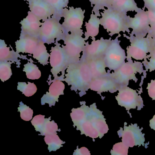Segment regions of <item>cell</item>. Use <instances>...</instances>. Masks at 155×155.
<instances>
[{
  "label": "cell",
  "instance_id": "obj_1",
  "mask_svg": "<svg viewBox=\"0 0 155 155\" xmlns=\"http://www.w3.org/2000/svg\"><path fill=\"white\" fill-rule=\"evenodd\" d=\"M101 25L108 32L110 37L120 32L130 34L129 18L127 13L111 8L105 9L101 12Z\"/></svg>",
  "mask_w": 155,
  "mask_h": 155
},
{
  "label": "cell",
  "instance_id": "obj_2",
  "mask_svg": "<svg viewBox=\"0 0 155 155\" xmlns=\"http://www.w3.org/2000/svg\"><path fill=\"white\" fill-rule=\"evenodd\" d=\"M61 18L54 15L42 22L38 36L40 40L48 45L63 41L65 33L60 22Z\"/></svg>",
  "mask_w": 155,
  "mask_h": 155
},
{
  "label": "cell",
  "instance_id": "obj_3",
  "mask_svg": "<svg viewBox=\"0 0 155 155\" xmlns=\"http://www.w3.org/2000/svg\"><path fill=\"white\" fill-rule=\"evenodd\" d=\"M125 38L129 40L130 45L127 47V58L142 60L147 58V54L155 47V40L149 37H137L130 33L124 34Z\"/></svg>",
  "mask_w": 155,
  "mask_h": 155
},
{
  "label": "cell",
  "instance_id": "obj_4",
  "mask_svg": "<svg viewBox=\"0 0 155 155\" xmlns=\"http://www.w3.org/2000/svg\"><path fill=\"white\" fill-rule=\"evenodd\" d=\"M85 10H83L81 8L70 7L63 10L61 16L64 18V21L62 26L65 34L70 32L83 36L84 33L81 28L85 18Z\"/></svg>",
  "mask_w": 155,
  "mask_h": 155
},
{
  "label": "cell",
  "instance_id": "obj_5",
  "mask_svg": "<svg viewBox=\"0 0 155 155\" xmlns=\"http://www.w3.org/2000/svg\"><path fill=\"white\" fill-rule=\"evenodd\" d=\"M127 58L128 62H125L119 68L115 71L114 73L110 74L111 78L117 82L120 87L127 86L130 80L133 79L137 82V79L136 77V73L139 72L141 74L145 71L141 62H133L131 58Z\"/></svg>",
  "mask_w": 155,
  "mask_h": 155
},
{
  "label": "cell",
  "instance_id": "obj_6",
  "mask_svg": "<svg viewBox=\"0 0 155 155\" xmlns=\"http://www.w3.org/2000/svg\"><path fill=\"white\" fill-rule=\"evenodd\" d=\"M69 66V68L71 70L68 75L67 79L70 82L80 89L90 86L92 76L87 61H80L79 62L71 63Z\"/></svg>",
  "mask_w": 155,
  "mask_h": 155
},
{
  "label": "cell",
  "instance_id": "obj_7",
  "mask_svg": "<svg viewBox=\"0 0 155 155\" xmlns=\"http://www.w3.org/2000/svg\"><path fill=\"white\" fill-rule=\"evenodd\" d=\"M121 37L120 34L116 38L111 40L104 56V60L107 68L110 70H117L125 63L127 57L125 50L120 45V41L119 38Z\"/></svg>",
  "mask_w": 155,
  "mask_h": 155
},
{
  "label": "cell",
  "instance_id": "obj_8",
  "mask_svg": "<svg viewBox=\"0 0 155 155\" xmlns=\"http://www.w3.org/2000/svg\"><path fill=\"white\" fill-rule=\"evenodd\" d=\"M65 45H62L70 64L80 61L81 53L83 52L86 41L82 35L75 33L65 34L63 40Z\"/></svg>",
  "mask_w": 155,
  "mask_h": 155
},
{
  "label": "cell",
  "instance_id": "obj_9",
  "mask_svg": "<svg viewBox=\"0 0 155 155\" xmlns=\"http://www.w3.org/2000/svg\"><path fill=\"white\" fill-rule=\"evenodd\" d=\"M118 91L119 92L116 99L119 105L126 108L127 110L137 107L139 110L143 107L142 98L139 96L136 91L127 86L120 87Z\"/></svg>",
  "mask_w": 155,
  "mask_h": 155
},
{
  "label": "cell",
  "instance_id": "obj_10",
  "mask_svg": "<svg viewBox=\"0 0 155 155\" xmlns=\"http://www.w3.org/2000/svg\"><path fill=\"white\" fill-rule=\"evenodd\" d=\"M111 40V38L105 39L102 37L99 40H92L91 44L88 41L86 42L80 61H86L104 57Z\"/></svg>",
  "mask_w": 155,
  "mask_h": 155
},
{
  "label": "cell",
  "instance_id": "obj_11",
  "mask_svg": "<svg viewBox=\"0 0 155 155\" xmlns=\"http://www.w3.org/2000/svg\"><path fill=\"white\" fill-rule=\"evenodd\" d=\"M142 128L140 129L137 124H131L128 127L124 126V129L120 128L118 131L119 137H122V142L128 147H132L135 146L145 145V134L141 132Z\"/></svg>",
  "mask_w": 155,
  "mask_h": 155
},
{
  "label": "cell",
  "instance_id": "obj_12",
  "mask_svg": "<svg viewBox=\"0 0 155 155\" xmlns=\"http://www.w3.org/2000/svg\"><path fill=\"white\" fill-rule=\"evenodd\" d=\"M129 26L132 29L131 34L137 37H146L150 30L147 11L142 10L137 12L134 18H129Z\"/></svg>",
  "mask_w": 155,
  "mask_h": 155
},
{
  "label": "cell",
  "instance_id": "obj_13",
  "mask_svg": "<svg viewBox=\"0 0 155 155\" xmlns=\"http://www.w3.org/2000/svg\"><path fill=\"white\" fill-rule=\"evenodd\" d=\"M55 46L51 47L50 56V63L52 67V72L57 74L70 64L68 58L63 46L56 41Z\"/></svg>",
  "mask_w": 155,
  "mask_h": 155
},
{
  "label": "cell",
  "instance_id": "obj_14",
  "mask_svg": "<svg viewBox=\"0 0 155 155\" xmlns=\"http://www.w3.org/2000/svg\"><path fill=\"white\" fill-rule=\"evenodd\" d=\"M27 2L30 11L43 21L57 15L56 10L45 0H30Z\"/></svg>",
  "mask_w": 155,
  "mask_h": 155
},
{
  "label": "cell",
  "instance_id": "obj_15",
  "mask_svg": "<svg viewBox=\"0 0 155 155\" xmlns=\"http://www.w3.org/2000/svg\"><path fill=\"white\" fill-rule=\"evenodd\" d=\"M90 87L92 90L97 91L98 93L108 91L113 93L120 87L110 75L95 78L91 81Z\"/></svg>",
  "mask_w": 155,
  "mask_h": 155
},
{
  "label": "cell",
  "instance_id": "obj_16",
  "mask_svg": "<svg viewBox=\"0 0 155 155\" xmlns=\"http://www.w3.org/2000/svg\"><path fill=\"white\" fill-rule=\"evenodd\" d=\"M41 23V20L29 11L28 16L21 21V36L28 35L38 38Z\"/></svg>",
  "mask_w": 155,
  "mask_h": 155
},
{
  "label": "cell",
  "instance_id": "obj_17",
  "mask_svg": "<svg viewBox=\"0 0 155 155\" xmlns=\"http://www.w3.org/2000/svg\"><path fill=\"white\" fill-rule=\"evenodd\" d=\"M39 41V39L38 37L28 35H20L19 39L15 42L16 51L19 53L33 54Z\"/></svg>",
  "mask_w": 155,
  "mask_h": 155
},
{
  "label": "cell",
  "instance_id": "obj_18",
  "mask_svg": "<svg viewBox=\"0 0 155 155\" xmlns=\"http://www.w3.org/2000/svg\"><path fill=\"white\" fill-rule=\"evenodd\" d=\"M100 25H101L100 18L97 15L92 12L88 21L86 22V31L84 33L85 39L87 41L89 38L94 39L95 37L99 33Z\"/></svg>",
  "mask_w": 155,
  "mask_h": 155
},
{
  "label": "cell",
  "instance_id": "obj_19",
  "mask_svg": "<svg viewBox=\"0 0 155 155\" xmlns=\"http://www.w3.org/2000/svg\"><path fill=\"white\" fill-rule=\"evenodd\" d=\"M86 61L88 64L92 77L94 78L108 75L106 71L107 66L104 57L89 60Z\"/></svg>",
  "mask_w": 155,
  "mask_h": 155
},
{
  "label": "cell",
  "instance_id": "obj_20",
  "mask_svg": "<svg viewBox=\"0 0 155 155\" xmlns=\"http://www.w3.org/2000/svg\"><path fill=\"white\" fill-rule=\"evenodd\" d=\"M22 58L19 53L13 49L10 50L5 41L0 40V60L1 61H10L12 62H19L18 58Z\"/></svg>",
  "mask_w": 155,
  "mask_h": 155
},
{
  "label": "cell",
  "instance_id": "obj_21",
  "mask_svg": "<svg viewBox=\"0 0 155 155\" xmlns=\"http://www.w3.org/2000/svg\"><path fill=\"white\" fill-rule=\"evenodd\" d=\"M110 8L127 13L128 12H138L142 9L138 7L134 0H118Z\"/></svg>",
  "mask_w": 155,
  "mask_h": 155
},
{
  "label": "cell",
  "instance_id": "obj_22",
  "mask_svg": "<svg viewBox=\"0 0 155 155\" xmlns=\"http://www.w3.org/2000/svg\"><path fill=\"white\" fill-rule=\"evenodd\" d=\"M32 55L33 58L38 60L41 64L45 65L48 63V59L50 54L48 53L45 43L40 40L38 44Z\"/></svg>",
  "mask_w": 155,
  "mask_h": 155
},
{
  "label": "cell",
  "instance_id": "obj_23",
  "mask_svg": "<svg viewBox=\"0 0 155 155\" xmlns=\"http://www.w3.org/2000/svg\"><path fill=\"white\" fill-rule=\"evenodd\" d=\"M64 84L61 81H56L53 82L49 88V92L47 93L50 99L58 101L59 95L63 94Z\"/></svg>",
  "mask_w": 155,
  "mask_h": 155
},
{
  "label": "cell",
  "instance_id": "obj_24",
  "mask_svg": "<svg viewBox=\"0 0 155 155\" xmlns=\"http://www.w3.org/2000/svg\"><path fill=\"white\" fill-rule=\"evenodd\" d=\"M23 71L26 72L27 78L30 79H38L41 76L40 71L32 62H29L25 64Z\"/></svg>",
  "mask_w": 155,
  "mask_h": 155
},
{
  "label": "cell",
  "instance_id": "obj_25",
  "mask_svg": "<svg viewBox=\"0 0 155 155\" xmlns=\"http://www.w3.org/2000/svg\"><path fill=\"white\" fill-rule=\"evenodd\" d=\"M46 2L52 6L57 12V16L62 18L61 13L65 8H68L69 0H45Z\"/></svg>",
  "mask_w": 155,
  "mask_h": 155
},
{
  "label": "cell",
  "instance_id": "obj_26",
  "mask_svg": "<svg viewBox=\"0 0 155 155\" xmlns=\"http://www.w3.org/2000/svg\"><path fill=\"white\" fill-rule=\"evenodd\" d=\"M45 141L49 146V149L51 150H56L61 147L62 141L60 139L58 136L56 134L48 135L45 137Z\"/></svg>",
  "mask_w": 155,
  "mask_h": 155
},
{
  "label": "cell",
  "instance_id": "obj_27",
  "mask_svg": "<svg viewBox=\"0 0 155 155\" xmlns=\"http://www.w3.org/2000/svg\"><path fill=\"white\" fill-rule=\"evenodd\" d=\"M11 63L10 61H1L0 78L2 81L9 79L12 76Z\"/></svg>",
  "mask_w": 155,
  "mask_h": 155
},
{
  "label": "cell",
  "instance_id": "obj_28",
  "mask_svg": "<svg viewBox=\"0 0 155 155\" xmlns=\"http://www.w3.org/2000/svg\"><path fill=\"white\" fill-rule=\"evenodd\" d=\"M18 90L21 91L27 97H31L34 95L37 91V87L34 83L28 82H19Z\"/></svg>",
  "mask_w": 155,
  "mask_h": 155
},
{
  "label": "cell",
  "instance_id": "obj_29",
  "mask_svg": "<svg viewBox=\"0 0 155 155\" xmlns=\"http://www.w3.org/2000/svg\"><path fill=\"white\" fill-rule=\"evenodd\" d=\"M91 6H93L92 12L97 15L98 17L101 16L100 11L104 10L107 8L108 0H89Z\"/></svg>",
  "mask_w": 155,
  "mask_h": 155
},
{
  "label": "cell",
  "instance_id": "obj_30",
  "mask_svg": "<svg viewBox=\"0 0 155 155\" xmlns=\"http://www.w3.org/2000/svg\"><path fill=\"white\" fill-rule=\"evenodd\" d=\"M150 54L147 56V58L144 59L142 62L146 68V71L150 70V71H153L155 70V47L150 52Z\"/></svg>",
  "mask_w": 155,
  "mask_h": 155
},
{
  "label": "cell",
  "instance_id": "obj_31",
  "mask_svg": "<svg viewBox=\"0 0 155 155\" xmlns=\"http://www.w3.org/2000/svg\"><path fill=\"white\" fill-rule=\"evenodd\" d=\"M129 147L123 142L116 143L110 151L112 155H127Z\"/></svg>",
  "mask_w": 155,
  "mask_h": 155
},
{
  "label": "cell",
  "instance_id": "obj_32",
  "mask_svg": "<svg viewBox=\"0 0 155 155\" xmlns=\"http://www.w3.org/2000/svg\"><path fill=\"white\" fill-rule=\"evenodd\" d=\"M18 110L20 111L21 117L23 120L28 121L32 119L33 110L28 106L22 103L20 105Z\"/></svg>",
  "mask_w": 155,
  "mask_h": 155
},
{
  "label": "cell",
  "instance_id": "obj_33",
  "mask_svg": "<svg viewBox=\"0 0 155 155\" xmlns=\"http://www.w3.org/2000/svg\"><path fill=\"white\" fill-rule=\"evenodd\" d=\"M85 116V111L81 108L76 109V110L72 111L71 114L72 120L74 121V123L76 122L77 124L79 123L80 122L81 123V121H83V118H84Z\"/></svg>",
  "mask_w": 155,
  "mask_h": 155
},
{
  "label": "cell",
  "instance_id": "obj_34",
  "mask_svg": "<svg viewBox=\"0 0 155 155\" xmlns=\"http://www.w3.org/2000/svg\"><path fill=\"white\" fill-rule=\"evenodd\" d=\"M58 126L57 124L52 121V122L48 121L45 124V127L42 128V133L43 135H50V134H54L55 132L58 130Z\"/></svg>",
  "mask_w": 155,
  "mask_h": 155
},
{
  "label": "cell",
  "instance_id": "obj_35",
  "mask_svg": "<svg viewBox=\"0 0 155 155\" xmlns=\"http://www.w3.org/2000/svg\"><path fill=\"white\" fill-rule=\"evenodd\" d=\"M45 120L44 116L41 115H38L33 118V120L31 121V123L35 127L36 130L41 131V130H42L43 128Z\"/></svg>",
  "mask_w": 155,
  "mask_h": 155
},
{
  "label": "cell",
  "instance_id": "obj_36",
  "mask_svg": "<svg viewBox=\"0 0 155 155\" xmlns=\"http://www.w3.org/2000/svg\"><path fill=\"white\" fill-rule=\"evenodd\" d=\"M148 90L149 95L153 100H155V80H151L150 83H148V86L147 88Z\"/></svg>",
  "mask_w": 155,
  "mask_h": 155
},
{
  "label": "cell",
  "instance_id": "obj_37",
  "mask_svg": "<svg viewBox=\"0 0 155 155\" xmlns=\"http://www.w3.org/2000/svg\"><path fill=\"white\" fill-rule=\"evenodd\" d=\"M144 3V8L147 10L155 12V0H143Z\"/></svg>",
  "mask_w": 155,
  "mask_h": 155
},
{
  "label": "cell",
  "instance_id": "obj_38",
  "mask_svg": "<svg viewBox=\"0 0 155 155\" xmlns=\"http://www.w3.org/2000/svg\"><path fill=\"white\" fill-rule=\"evenodd\" d=\"M147 13L150 26L155 24V12L147 10Z\"/></svg>",
  "mask_w": 155,
  "mask_h": 155
},
{
  "label": "cell",
  "instance_id": "obj_39",
  "mask_svg": "<svg viewBox=\"0 0 155 155\" xmlns=\"http://www.w3.org/2000/svg\"><path fill=\"white\" fill-rule=\"evenodd\" d=\"M147 37L152 38L155 40V24L150 26V30Z\"/></svg>",
  "mask_w": 155,
  "mask_h": 155
},
{
  "label": "cell",
  "instance_id": "obj_40",
  "mask_svg": "<svg viewBox=\"0 0 155 155\" xmlns=\"http://www.w3.org/2000/svg\"><path fill=\"white\" fill-rule=\"evenodd\" d=\"M150 126L151 129L155 130V115L152 119L150 120Z\"/></svg>",
  "mask_w": 155,
  "mask_h": 155
},
{
  "label": "cell",
  "instance_id": "obj_41",
  "mask_svg": "<svg viewBox=\"0 0 155 155\" xmlns=\"http://www.w3.org/2000/svg\"><path fill=\"white\" fill-rule=\"evenodd\" d=\"M117 1L118 0H108V6L107 8H110V7L113 6Z\"/></svg>",
  "mask_w": 155,
  "mask_h": 155
},
{
  "label": "cell",
  "instance_id": "obj_42",
  "mask_svg": "<svg viewBox=\"0 0 155 155\" xmlns=\"http://www.w3.org/2000/svg\"><path fill=\"white\" fill-rule=\"evenodd\" d=\"M24 1L27 2H28V1H30V0H24Z\"/></svg>",
  "mask_w": 155,
  "mask_h": 155
}]
</instances>
